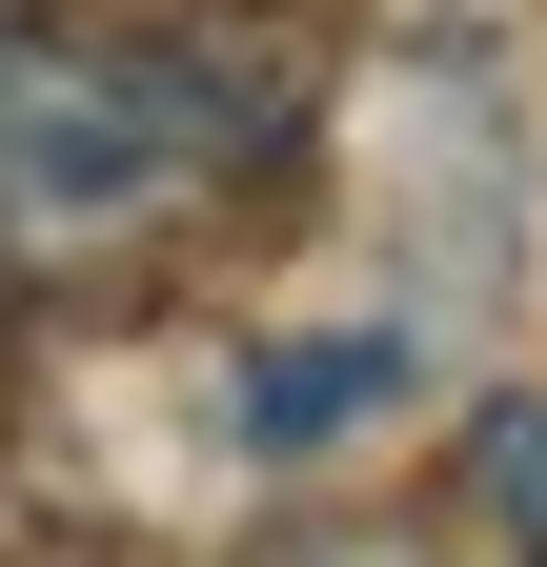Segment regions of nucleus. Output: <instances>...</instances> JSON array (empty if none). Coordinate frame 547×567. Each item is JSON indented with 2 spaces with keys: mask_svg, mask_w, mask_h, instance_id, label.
Listing matches in <instances>:
<instances>
[{
  "mask_svg": "<svg viewBox=\"0 0 547 567\" xmlns=\"http://www.w3.org/2000/svg\"><path fill=\"white\" fill-rule=\"evenodd\" d=\"M305 142V41L163 0V21H0V284L143 264L163 224L244 203Z\"/></svg>",
  "mask_w": 547,
  "mask_h": 567,
  "instance_id": "f257e3e1",
  "label": "nucleus"
},
{
  "mask_svg": "<svg viewBox=\"0 0 547 567\" xmlns=\"http://www.w3.org/2000/svg\"><path fill=\"white\" fill-rule=\"evenodd\" d=\"M385 405H426V344L405 324H324V344H285V365H244V446L305 466V446H345V425H385Z\"/></svg>",
  "mask_w": 547,
  "mask_h": 567,
  "instance_id": "f03ea898",
  "label": "nucleus"
},
{
  "mask_svg": "<svg viewBox=\"0 0 547 567\" xmlns=\"http://www.w3.org/2000/svg\"><path fill=\"white\" fill-rule=\"evenodd\" d=\"M466 507L507 527V567H547V405H487V425H466Z\"/></svg>",
  "mask_w": 547,
  "mask_h": 567,
  "instance_id": "7ed1b4c3",
  "label": "nucleus"
},
{
  "mask_svg": "<svg viewBox=\"0 0 547 567\" xmlns=\"http://www.w3.org/2000/svg\"><path fill=\"white\" fill-rule=\"evenodd\" d=\"M244 567H446V547H426V527H264Z\"/></svg>",
  "mask_w": 547,
  "mask_h": 567,
  "instance_id": "20e7f679",
  "label": "nucleus"
},
{
  "mask_svg": "<svg viewBox=\"0 0 547 567\" xmlns=\"http://www.w3.org/2000/svg\"><path fill=\"white\" fill-rule=\"evenodd\" d=\"M0 385H21V344H0Z\"/></svg>",
  "mask_w": 547,
  "mask_h": 567,
  "instance_id": "39448f33",
  "label": "nucleus"
},
{
  "mask_svg": "<svg viewBox=\"0 0 547 567\" xmlns=\"http://www.w3.org/2000/svg\"><path fill=\"white\" fill-rule=\"evenodd\" d=\"M0 21H21V0H0Z\"/></svg>",
  "mask_w": 547,
  "mask_h": 567,
  "instance_id": "423d86ee",
  "label": "nucleus"
}]
</instances>
